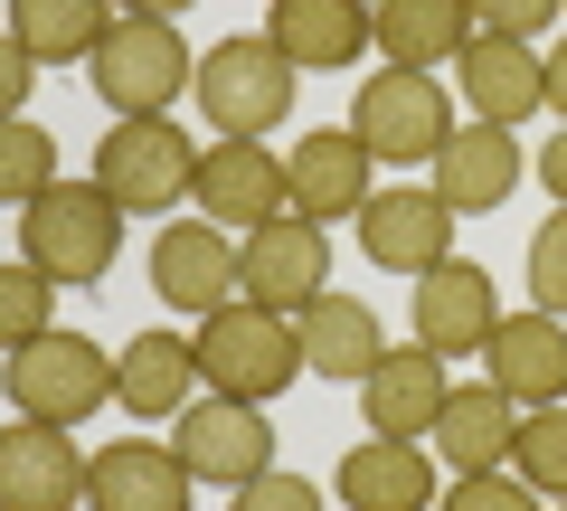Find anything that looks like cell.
I'll list each match as a JSON object with an SVG mask.
<instances>
[{"label":"cell","instance_id":"cell-25","mask_svg":"<svg viewBox=\"0 0 567 511\" xmlns=\"http://www.w3.org/2000/svg\"><path fill=\"white\" fill-rule=\"evenodd\" d=\"M369 39H379L388 67H416V76H435V67L464 58L473 10H464V0H369Z\"/></svg>","mask_w":567,"mask_h":511},{"label":"cell","instance_id":"cell-15","mask_svg":"<svg viewBox=\"0 0 567 511\" xmlns=\"http://www.w3.org/2000/svg\"><path fill=\"white\" fill-rule=\"evenodd\" d=\"M445 360L425 341H388L379 350V369L360 379V417H369V436H406V446H425L435 436V417H445Z\"/></svg>","mask_w":567,"mask_h":511},{"label":"cell","instance_id":"cell-35","mask_svg":"<svg viewBox=\"0 0 567 511\" xmlns=\"http://www.w3.org/2000/svg\"><path fill=\"white\" fill-rule=\"evenodd\" d=\"M29 76H39V58L0 29V114H20V104H29Z\"/></svg>","mask_w":567,"mask_h":511},{"label":"cell","instance_id":"cell-22","mask_svg":"<svg viewBox=\"0 0 567 511\" xmlns=\"http://www.w3.org/2000/svg\"><path fill=\"white\" fill-rule=\"evenodd\" d=\"M293 341H303V369L312 379H350L360 389L369 369H379V350H388V331H379V313L360 304V294H312L303 313H293Z\"/></svg>","mask_w":567,"mask_h":511},{"label":"cell","instance_id":"cell-2","mask_svg":"<svg viewBox=\"0 0 567 511\" xmlns=\"http://www.w3.org/2000/svg\"><path fill=\"white\" fill-rule=\"evenodd\" d=\"M123 246V208L95 181H48L39 200H20V266H39L48 285H104Z\"/></svg>","mask_w":567,"mask_h":511},{"label":"cell","instance_id":"cell-9","mask_svg":"<svg viewBox=\"0 0 567 511\" xmlns=\"http://www.w3.org/2000/svg\"><path fill=\"white\" fill-rule=\"evenodd\" d=\"M331 285V246H322V227L312 218H265V227H246L237 237V294L246 304H265V313H303L312 294Z\"/></svg>","mask_w":567,"mask_h":511},{"label":"cell","instance_id":"cell-34","mask_svg":"<svg viewBox=\"0 0 567 511\" xmlns=\"http://www.w3.org/2000/svg\"><path fill=\"white\" fill-rule=\"evenodd\" d=\"M464 10H473V29H492V39H539L567 0H464Z\"/></svg>","mask_w":567,"mask_h":511},{"label":"cell","instance_id":"cell-1","mask_svg":"<svg viewBox=\"0 0 567 511\" xmlns=\"http://www.w3.org/2000/svg\"><path fill=\"white\" fill-rule=\"evenodd\" d=\"M189 350H199V389L218 398H256V408H275L293 379H303V341H293V313H265V304H218L199 313V331H189Z\"/></svg>","mask_w":567,"mask_h":511},{"label":"cell","instance_id":"cell-36","mask_svg":"<svg viewBox=\"0 0 567 511\" xmlns=\"http://www.w3.org/2000/svg\"><path fill=\"white\" fill-rule=\"evenodd\" d=\"M539 95H548V114L567 123V39H558V48H539Z\"/></svg>","mask_w":567,"mask_h":511},{"label":"cell","instance_id":"cell-37","mask_svg":"<svg viewBox=\"0 0 567 511\" xmlns=\"http://www.w3.org/2000/svg\"><path fill=\"white\" fill-rule=\"evenodd\" d=\"M539 181H548V200L567 208V123H558V133H548V152H539Z\"/></svg>","mask_w":567,"mask_h":511},{"label":"cell","instance_id":"cell-7","mask_svg":"<svg viewBox=\"0 0 567 511\" xmlns=\"http://www.w3.org/2000/svg\"><path fill=\"white\" fill-rule=\"evenodd\" d=\"M350 133H360L369 162L416 171V162H435V152H445L454 104H445V85L416 76V67H379V76L360 85V104H350Z\"/></svg>","mask_w":567,"mask_h":511},{"label":"cell","instance_id":"cell-32","mask_svg":"<svg viewBox=\"0 0 567 511\" xmlns=\"http://www.w3.org/2000/svg\"><path fill=\"white\" fill-rule=\"evenodd\" d=\"M445 511H548V502L502 464V473H454V483H445Z\"/></svg>","mask_w":567,"mask_h":511},{"label":"cell","instance_id":"cell-28","mask_svg":"<svg viewBox=\"0 0 567 511\" xmlns=\"http://www.w3.org/2000/svg\"><path fill=\"white\" fill-rule=\"evenodd\" d=\"M511 473H520L539 502H567V398H548V408H520V436H511Z\"/></svg>","mask_w":567,"mask_h":511},{"label":"cell","instance_id":"cell-13","mask_svg":"<svg viewBox=\"0 0 567 511\" xmlns=\"http://www.w3.org/2000/svg\"><path fill=\"white\" fill-rule=\"evenodd\" d=\"M189 200H199V218H218L227 237L284 218V208H293V190H284V152H265V143H208Z\"/></svg>","mask_w":567,"mask_h":511},{"label":"cell","instance_id":"cell-18","mask_svg":"<svg viewBox=\"0 0 567 511\" xmlns=\"http://www.w3.org/2000/svg\"><path fill=\"white\" fill-rule=\"evenodd\" d=\"M369 152H360V133H303V143L284 152V190H293V218H312V227H331V218H360L369 208Z\"/></svg>","mask_w":567,"mask_h":511},{"label":"cell","instance_id":"cell-20","mask_svg":"<svg viewBox=\"0 0 567 511\" xmlns=\"http://www.w3.org/2000/svg\"><path fill=\"white\" fill-rule=\"evenodd\" d=\"M341 502L350 511H435L445 483H435V446H406V436H369V446L341 454Z\"/></svg>","mask_w":567,"mask_h":511},{"label":"cell","instance_id":"cell-14","mask_svg":"<svg viewBox=\"0 0 567 511\" xmlns=\"http://www.w3.org/2000/svg\"><path fill=\"white\" fill-rule=\"evenodd\" d=\"M425 171H435L425 190H435L454 218H492V208L520 190L529 162H520V143H511V123H483V114H473V123H454V133H445V152H435Z\"/></svg>","mask_w":567,"mask_h":511},{"label":"cell","instance_id":"cell-12","mask_svg":"<svg viewBox=\"0 0 567 511\" xmlns=\"http://www.w3.org/2000/svg\"><path fill=\"white\" fill-rule=\"evenodd\" d=\"M76 502H85L76 427L10 417V427H0V511H76Z\"/></svg>","mask_w":567,"mask_h":511},{"label":"cell","instance_id":"cell-27","mask_svg":"<svg viewBox=\"0 0 567 511\" xmlns=\"http://www.w3.org/2000/svg\"><path fill=\"white\" fill-rule=\"evenodd\" d=\"M114 20H123L114 0H10V39H20L39 67H85Z\"/></svg>","mask_w":567,"mask_h":511},{"label":"cell","instance_id":"cell-30","mask_svg":"<svg viewBox=\"0 0 567 511\" xmlns=\"http://www.w3.org/2000/svg\"><path fill=\"white\" fill-rule=\"evenodd\" d=\"M48 313H58V285H48L39 266H0V350H20L48 331Z\"/></svg>","mask_w":567,"mask_h":511},{"label":"cell","instance_id":"cell-5","mask_svg":"<svg viewBox=\"0 0 567 511\" xmlns=\"http://www.w3.org/2000/svg\"><path fill=\"white\" fill-rule=\"evenodd\" d=\"M189 181H199V152L171 114H114L95 143V190L133 218V208H181Z\"/></svg>","mask_w":567,"mask_h":511},{"label":"cell","instance_id":"cell-17","mask_svg":"<svg viewBox=\"0 0 567 511\" xmlns=\"http://www.w3.org/2000/svg\"><path fill=\"white\" fill-rule=\"evenodd\" d=\"M483 379L511 398V408H548V398H567V323L558 313H502L483 341Z\"/></svg>","mask_w":567,"mask_h":511},{"label":"cell","instance_id":"cell-26","mask_svg":"<svg viewBox=\"0 0 567 511\" xmlns=\"http://www.w3.org/2000/svg\"><path fill=\"white\" fill-rule=\"evenodd\" d=\"M265 39L284 48V58L303 67H350V58H369V0H275V20H265Z\"/></svg>","mask_w":567,"mask_h":511},{"label":"cell","instance_id":"cell-3","mask_svg":"<svg viewBox=\"0 0 567 511\" xmlns=\"http://www.w3.org/2000/svg\"><path fill=\"white\" fill-rule=\"evenodd\" d=\"M0 398L20 417H39V427H85L95 408H114V350L48 323L39 341L0 350Z\"/></svg>","mask_w":567,"mask_h":511},{"label":"cell","instance_id":"cell-11","mask_svg":"<svg viewBox=\"0 0 567 511\" xmlns=\"http://www.w3.org/2000/svg\"><path fill=\"white\" fill-rule=\"evenodd\" d=\"M152 294H162L171 313H218L237 304V237H227L218 218H171L162 237H152Z\"/></svg>","mask_w":567,"mask_h":511},{"label":"cell","instance_id":"cell-8","mask_svg":"<svg viewBox=\"0 0 567 511\" xmlns=\"http://www.w3.org/2000/svg\"><path fill=\"white\" fill-rule=\"evenodd\" d=\"M171 454L189 464V483H256V473H275V417L256 408V398H218L199 389L181 417H171Z\"/></svg>","mask_w":567,"mask_h":511},{"label":"cell","instance_id":"cell-4","mask_svg":"<svg viewBox=\"0 0 567 511\" xmlns=\"http://www.w3.org/2000/svg\"><path fill=\"white\" fill-rule=\"evenodd\" d=\"M293 85H303V67L284 58L275 39H218L199 58V76H189V95H199L218 143H265L293 114Z\"/></svg>","mask_w":567,"mask_h":511},{"label":"cell","instance_id":"cell-21","mask_svg":"<svg viewBox=\"0 0 567 511\" xmlns=\"http://www.w3.org/2000/svg\"><path fill=\"white\" fill-rule=\"evenodd\" d=\"M454 85H464V104H473L483 123H511V133L548 104V95H539V48H529V39H492V29H473V39H464Z\"/></svg>","mask_w":567,"mask_h":511},{"label":"cell","instance_id":"cell-39","mask_svg":"<svg viewBox=\"0 0 567 511\" xmlns=\"http://www.w3.org/2000/svg\"><path fill=\"white\" fill-rule=\"evenodd\" d=\"M548 511H567V502H548Z\"/></svg>","mask_w":567,"mask_h":511},{"label":"cell","instance_id":"cell-38","mask_svg":"<svg viewBox=\"0 0 567 511\" xmlns=\"http://www.w3.org/2000/svg\"><path fill=\"white\" fill-rule=\"evenodd\" d=\"M123 20H181V10H199V0H114Z\"/></svg>","mask_w":567,"mask_h":511},{"label":"cell","instance_id":"cell-19","mask_svg":"<svg viewBox=\"0 0 567 511\" xmlns=\"http://www.w3.org/2000/svg\"><path fill=\"white\" fill-rule=\"evenodd\" d=\"M189 464L171 446H152V436H123V446L85 454V502L95 511H189Z\"/></svg>","mask_w":567,"mask_h":511},{"label":"cell","instance_id":"cell-29","mask_svg":"<svg viewBox=\"0 0 567 511\" xmlns=\"http://www.w3.org/2000/svg\"><path fill=\"white\" fill-rule=\"evenodd\" d=\"M48 181H58V133L29 123V114H0V200L20 208V200H39Z\"/></svg>","mask_w":567,"mask_h":511},{"label":"cell","instance_id":"cell-16","mask_svg":"<svg viewBox=\"0 0 567 511\" xmlns=\"http://www.w3.org/2000/svg\"><path fill=\"white\" fill-rule=\"evenodd\" d=\"M492 323H502V304H492V275L473 266V256H445V266H425V275H416V313H406V331H416L435 360H464V350H483Z\"/></svg>","mask_w":567,"mask_h":511},{"label":"cell","instance_id":"cell-6","mask_svg":"<svg viewBox=\"0 0 567 511\" xmlns=\"http://www.w3.org/2000/svg\"><path fill=\"white\" fill-rule=\"evenodd\" d=\"M85 76H95V104H114V114H162V104L189 95V39L171 20H114L104 29V48L85 58Z\"/></svg>","mask_w":567,"mask_h":511},{"label":"cell","instance_id":"cell-31","mask_svg":"<svg viewBox=\"0 0 567 511\" xmlns=\"http://www.w3.org/2000/svg\"><path fill=\"white\" fill-rule=\"evenodd\" d=\"M529 304L567 323V208H548L539 237H529Z\"/></svg>","mask_w":567,"mask_h":511},{"label":"cell","instance_id":"cell-33","mask_svg":"<svg viewBox=\"0 0 567 511\" xmlns=\"http://www.w3.org/2000/svg\"><path fill=\"white\" fill-rule=\"evenodd\" d=\"M227 511H322V483H303V473H256V483L227 492Z\"/></svg>","mask_w":567,"mask_h":511},{"label":"cell","instance_id":"cell-24","mask_svg":"<svg viewBox=\"0 0 567 511\" xmlns=\"http://www.w3.org/2000/svg\"><path fill=\"white\" fill-rule=\"evenodd\" d=\"M511 436H520V408H511L492 379H473V389H445V417H435V464L445 473H502L511 464Z\"/></svg>","mask_w":567,"mask_h":511},{"label":"cell","instance_id":"cell-10","mask_svg":"<svg viewBox=\"0 0 567 511\" xmlns=\"http://www.w3.org/2000/svg\"><path fill=\"white\" fill-rule=\"evenodd\" d=\"M360 256L416 285L425 266H445V256H454V208L435 200L425 181H388V190H369V208H360Z\"/></svg>","mask_w":567,"mask_h":511},{"label":"cell","instance_id":"cell-23","mask_svg":"<svg viewBox=\"0 0 567 511\" xmlns=\"http://www.w3.org/2000/svg\"><path fill=\"white\" fill-rule=\"evenodd\" d=\"M189 398H199V350H189V331H133L114 350V408L181 417Z\"/></svg>","mask_w":567,"mask_h":511}]
</instances>
